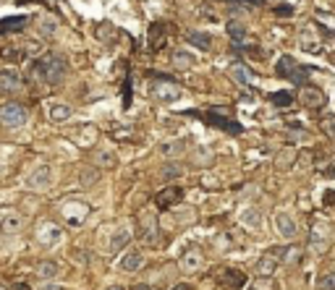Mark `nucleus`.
<instances>
[{
	"label": "nucleus",
	"mask_w": 335,
	"mask_h": 290,
	"mask_svg": "<svg viewBox=\"0 0 335 290\" xmlns=\"http://www.w3.org/2000/svg\"><path fill=\"white\" fill-rule=\"evenodd\" d=\"M65 74V58L58 53H44L32 63V76L42 84H58Z\"/></svg>",
	"instance_id": "1"
},
{
	"label": "nucleus",
	"mask_w": 335,
	"mask_h": 290,
	"mask_svg": "<svg viewBox=\"0 0 335 290\" xmlns=\"http://www.w3.org/2000/svg\"><path fill=\"white\" fill-rule=\"evenodd\" d=\"M275 74L280 79H288V81H294L299 86H304V81L309 79V68L306 65H299V60H294L291 55H283L275 65Z\"/></svg>",
	"instance_id": "2"
},
{
	"label": "nucleus",
	"mask_w": 335,
	"mask_h": 290,
	"mask_svg": "<svg viewBox=\"0 0 335 290\" xmlns=\"http://www.w3.org/2000/svg\"><path fill=\"white\" fill-rule=\"evenodd\" d=\"M152 81V97L160 100V102H175L181 97V86H178L170 76H160V74H149Z\"/></svg>",
	"instance_id": "3"
},
{
	"label": "nucleus",
	"mask_w": 335,
	"mask_h": 290,
	"mask_svg": "<svg viewBox=\"0 0 335 290\" xmlns=\"http://www.w3.org/2000/svg\"><path fill=\"white\" fill-rule=\"evenodd\" d=\"M189 115H191V118H202L205 123H210V126H215V128H220V131H226V133H241V131H243L241 123H236L233 118H226V115H222V110H217V107L207 110V113H196V110H191Z\"/></svg>",
	"instance_id": "4"
},
{
	"label": "nucleus",
	"mask_w": 335,
	"mask_h": 290,
	"mask_svg": "<svg viewBox=\"0 0 335 290\" xmlns=\"http://www.w3.org/2000/svg\"><path fill=\"white\" fill-rule=\"evenodd\" d=\"M27 123V107L21 102H6L0 105V126L6 128H18Z\"/></svg>",
	"instance_id": "5"
},
{
	"label": "nucleus",
	"mask_w": 335,
	"mask_h": 290,
	"mask_svg": "<svg viewBox=\"0 0 335 290\" xmlns=\"http://www.w3.org/2000/svg\"><path fill=\"white\" fill-rule=\"evenodd\" d=\"M21 89H24V81H21V74L16 68H0V94L13 97Z\"/></svg>",
	"instance_id": "6"
},
{
	"label": "nucleus",
	"mask_w": 335,
	"mask_h": 290,
	"mask_svg": "<svg viewBox=\"0 0 335 290\" xmlns=\"http://www.w3.org/2000/svg\"><path fill=\"white\" fill-rule=\"evenodd\" d=\"M283 254H285V249H275V251L262 254L259 261H257V275L259 277H273V272L278 270V264L283 261Z\"/></svg>",
	"instance_id": "7"
},
{
	"label": "nucleus",
	"mask_w": 335,
	"mask_h": 290,
	"mask_svg": "<svg viewBox=\"0 0 335 290\" xmlns=\"http://www.w3.org/2000/svg\"><path fill=\"white\" fill-rule=\"evenodd\" d=\"M165 42H168V24L165 21H152L149 32H147V47L152 53H158Z\"/></svg>",
	"instance_id": "8"
},
{
	"label": "nucleus",
	"mask_w": 335,
	"mask_h": 290,
	"mask_svg": "<svg viewBox=\"0 0 335 290\" xmlns=\"http://www.w3.org/2000/svg\"><path fill=\"white\" fill-rule=\"evenodd\" d=\"M181 199H184V188L181 186H168V188H163L158 196H154V207H158V209H170V207H178Z\"/></svg>",
	"instance_id": "9"
},
{
	"label": "nucleus",
	"mask_w": 335,
	"mask_h": 290,
	"mask_svg": "<svg viewBox=\"0 0 335 290\" xmlns=\"http://www.w3.org/2000/svg\"><path fill=\"white\" fill-rule=\"evenodd\" d=\"M37 240L42 243V246H55V243L63 240V230H60L58 225H53V222H39Z\"/></svg>",
	"instance_id": "10"
},
{
	"label": "nucleus",
	"mask_w": 335,
	"mask_h": 290,
	"mask_svg": "<svg viewBox=\"0 0 335 290\" xmlns=\"http://www.w3.org/2000/svg\"><path fill=\"white\" fill-rule=\"evenodd\" d=\"M60 209H63V220L69 222V225H79L89 214V204H81V202H65Z\"/></svg>",
	"instance_id": "11"
},
{
	"label": "nucleus",
	"mask_w": 335,
	"mask_h": 290,
	"mask_svg": "<svg viewBox=\"0 0 335 290\" xmlns=\"http://www.w3.org/2000/svg\"><path fill=\"white\" fill-rule=\"evenodd\" d=\"M202 264H205V256L199 251V246L184 249V254H181V270L184 272H196V270H202Z\"/></svg>",
	"instance_id": "12"
},
{
	"label": "nucleus",
	"mask_w": 335,
	"mask_h": 290,
	"mask_svg": "<svg viewBox=\"0 0 335 290\" xmlns=\"http://www.w3.org/2000/svg\"><path fill=\"white\" fill-rule=\"evenodd\" d=\"M50 181H53V167L50 165H37L27 178V186L29 188H48Z\"/></svg>",
	"instance_id": "13"
},
{
	"label": "nucleus",
	"mask_w": 335,
	"mask_h": 290,
	"mask_svg": "<svg viewBox=\"0 0 335 290\" xmlns=\"http://www.w3.org/2000/svg\"><path fill=\"white\" fill-rule=\"evenodd\" d=\"M299 100H301L306 107H311V110H317V107H322V105L327 102V97H325V92H322V89L311 86V84H304V89H301Z\"/></svg>",
	"instance_id": "14"
},
{
	"label": "nucleus",
	"mask_w": 335,
	"mask_h": 290,
	"mask_svg": "<svg viewBox=\"0 0 335 290\" xmlns=\"http://www.w3.org/2000/svg\"><path fill=\"white\" fill-rule=\"evenodd\" d=\"M139 222H142V230H139L142 240L144 243H154V240H158V217H154L152 212H144L139 217Z\"/></svg>",
	"instance_id": "15"
},
{
	"label": "nucleus",
	"mask_w": 335,
	"mask_h": 290,
	"mask_svg": "<svg viewBox=\"0 0 335 290\" xmlns=\"http://www.w3.org/2000/svg\"><path fill=\"white\" fill-rule=\"evenodd\" d=\"M220 285H226V287H231V290H241L243 285H247V275H243L241 270H222L220 272Z\"/></svg>",
	"instance_id": "16"
},
{
	"label": "nucleus",
	"mask_w": 335,
	"mask_h": 290,
	"mask_svg": "<svg viewBox=\"0 0 335 290\" xmlns=\"http://www.w3.org/2000/svg\"><path fill=\"white\" fill-rule=\"evenodd\" d=\"M34 275H37L42 282H50V280H55V277L60 275V267H58L55 261H50V259H44V261H39V264H37Z\"/></svg>",
	"instance_id": "17"
},
{
	"label": "nucleus",
	"mask_w": 335,
	"mask_h": 290,
	"mask_svg": "<svg viewBox=\"0 0 335 290\" xmlns=\"http://www.w3.org/2000/svg\"><path fill=\"white\" fill-rule=\"evenodd\" d=\"M29 24L27 16H8V18H0V34H13V32H21Z\"/></svg>",
	"instance_id": "18"
},
{
	"label": "nucleus",
	"mask_w": 335,
	"mask_h": 290,
	"mask_svg": "<svg viewBox=\"0 0 335 290\" xmlns=\"http://www.w3.org/2000/svg\"><path fill=\"white\" fill-rule=\"evenodd\" d=\"M21 228H24V217H21V214H13V212H8V214H3V217H0V230H3V233L13 235V233H18Z\"/></svg>",
	"instance_id": "19"
},
{
	"label": "nucleus",
	"mask_w": 335,
	"mask_h": 290,
	"mask_svg": "<svg viewBox=\"0 0 335 290\" xmlns=\"http://www.w3.org/2000/svg\"><path fill=\"white\" fill-rule=\"evenodd\" d=\"M131 243V233L126 230V228H118L116 233H113V238H110V246H107V251L110 254H118V251H123L126 246Z\"/></svg>",
	"instance_id": "20"
},
{
	"label": "nucleus",
	"mask_w": 335,
	"mask_h": 290,
	"mask_svg": "<svg viewBox=\"0 0 335 290\" xmlns=\"http://www.w3.org/2000/svg\"><path fill=\"white\" fill-rule=\"evenodd\" d=\"M142 264H144V256L139 251H126L121 256V270L123 272H137V270H142Z\"/></svg>",
	"instance_id": "21"
},
{
	"label": "nucleus",
	"mask_w": 335,
	"mask_h": 290,
	"mask_svg": "<svg viewBox=\"0 0 335 290\" xmlns=\"http://www.w3.org/2000/svg\"><path fill=\"white\" fill-rule=\"evenodd\" d=\"M275 225H278V233L283 238H296V222L288 217V214H278L275 217Z\"/></svg>",
	"instance_id": "22"
},
{
	"label": "nucleus",
	"mask_w": 335,
	"mask_h": 290,
	"mask_svg": "<svg viewBox=\"0 0 335 290\" xmlns=\"http://www.w3.org/2000/svg\"><path fill=\"white\" fill-rule=\"evenodd\" d=\"M74 115V110H71V105H63V102H55L53 107H50V120L53 123H63V120H69Z\"/></svg>",
	"instance_id": "23"
},
{
	"label": "nucleus",
	"mask_w": 335,
	"mask_h": 290,
	"mask_svg": "<svg viewBox=\"0 0 335 290\" xmlns=\"http://www.w3.org/2000/svg\"><path fill=\"white\" fill-rule=\"evenodd\" d=\"M186 39H189V44H194V47H199V50H210L212 47V37L205 34V32H189Z\"/></svg>",
	"instance_id": "24"
},
{
	"label": "nucleus",
	"mask_w": 335,
	"mask_h": 290,
	"mask_svg": "<svg viewBox=\"0 0 335 290\" xmlns=\"http://www.w3.org/2000/svg\"><path fill=\"white\" fill-rule=\"evenodd\" d=\"M79 181H81V186H95L97 181H100V170L97 167H84L81 173H79Z\"/></svg>",
	"instance_id": "25"
},
{
	"label": "nucleus",
	"mask_w": 335,
	"mask_h": 290,
	"mask_svg": "<svg viewBox=\"0 0 335 290\" xmlns=\"http://www.w3.org/2000/svg\"><path fill=\"white\" fill-rule=\"evenodd\" d=\"M228 34H231L236 47H238V44H243V39H247V29H243L238 21H231V24H228Z\"/></svg>",
	"instance_id": "26"
},
{
	"label": "nucleus",
	"mask_w": 335,
	"mask_h": 290,
	"mask_svg": "<svg viewBox=\"0 0 335 290\" xmlns=\"http://www.w3.org/2000/svg\"><path fill=\"white\" fill-rule=\"evenodd\" d=\"M267 100H270L275 107H291L294 105V94L291 92H273Z\"/></svg>",
	"instance_id": "27"
},
{
	"label": "nucleus",
	"mask_w": 335,
	"mask_h": 290,
	"mask_svg": "<svg viewBox=\"0 0 335 290\" xmlns=\"http://www.w3.org/2000/svg\"><path fill=\"white\" fill-rule=\"evenodd\" d=\"M241 222H243L247 228H259V225H262V214H259L257 209H247V212L241 214Z\"/></svg>",
	"instance_id": "28"
},
{
	"label": "nucleus",
	"mask_w": 335,
	"mask_h": 290,
	"mask_svg": "<svg viewBox=\"0 0 335 290\" xmlns=\"http://www.w3.org/2000/svg\"><path fill=\"white\" fill-rule=\"evenodd\" d=\"M0 55H3L6 60H24L27 50L21 47V44H18V47H0Z\"/></svg>",
	"instance_id": "29"
},
{
	"label": "nucleus",
	"mask_w": 335,
	"mask_h": 290,
	"mask_svg": "<svg viewBox=\"0 0 335 290\" xmlns=\"http://www.w3.org/2000/svg\"><path fill=\"white\" fill-rule=\"evenodd\" d=\"M191 63H194V55L186 53V50H178V53L173 55V65H175V68H189Z\"/></svg>",
	"instance_id": "30"
},
{
	"label": "nucleus",
	"mask_w": 335,
	"mask_h": 290,
	"mask_svg": "<svg viewBox=\"0 0 335 290\" xmlns=\"http://www.w3.org/2000/svg\"><path fill=\"white\" fill-rule=\"evenodd\" d=\"M95 32H97V39H100V42H113L110 37H116V27L107 24V21H105V24H97Z\"/></svg>",
	"instance_id": "31"
},
{
	"label": "nucleus",
	"mask_w": 335,
	"mask_h": 290,
	"mask_svg": "<svg viewBox=\"0 0 335 290\" xmlns=\"http://www.w3.org/2000/svg\"><path fill=\"white\" fill-rule=\"evenodd\" d=\"M231 76H233L238 84H252V74H249V68H243V65H233Z\"/></svg>",
	"instance_id": "32"
},
{
	"label": "nucleus",
	"mask_w": 335,
	"mask_h": 290,
	"mask_svg": "<svg viewBox=\"0 0 335 290\" xmlns=\"http://www.w3.org/2000/svg\"><path fill=\"white\" fill-rule=\"evenodd\" d=\"M95 162H97L100 167H113V165H116V154H113V152H97V154H95Z\"/></svg>",
	"instance_id": "33"
},
{
	"label": "nucleus",
	"mask_w": 335,
	"mask_h": 290,
	"mask_svg": "<svg viewBox=\"0 0 335 290\" xmlns=\"http://www.w3.org/2000/svg\"><path fill=\"white\" fill-rule=\"evenodd\" d=\"M317 290H335V272H325L317 280Z\"/></svg>",
	"instance_id": "34"
},
{
	"label": "nucleus",
	"mask_w": 335,
	"mask_h": 290,
	"mask_svg": "<svg viewBox=\"0 0 335 290\" xmlns=\"http://www.w3.org/2000/svg\"><path fill=\"white\" fill-rule=\"evenodd\" d=\"M181 152H184V141H165L163 144V154H168V157H178Z\"/></svg>",
	"instance_id": "35"
},
{
	"label": "nucleus",
	"mask_w": 335,
	"mask_h": 290,
	"mask_svg": "<svg viewBox=\"0 0 335 290\" xmlns=\"http://www.w3.org/2000/svg\"><path fill=\"white\" fill-rule=\"evenodd\" d=\"M181 175V167H178L175 162H170L168 167H163V178H168V181H173V178Z\"/></svg>",
	"instance_id": "36"
},
{
	"label": "nucleus",
	"mask_w": 335,
	"mask_h": 290,
	"mask_svg": "<svg viewBox=\"0 0 335 290\" xmlns=\"http://www.w3.org/2000/svg\"><path fill=\"white\" fill-rule=\"evenodd\" d=\"M123 107L128 110L131 107V79L126 76V84H123Z\"/></svg>",
	"instance_id": "37"
},
{
	"label": "nucleus",
	"mask_w": 335,
	"mask_h": 290,
	"mask_svg": "<svg viewBox=\"0 0 335 290\" xmlns=\"http://www.w3.org/2000/svg\"><path fill=\"white\" fill-rule=\"evenodd\" d=\"M322 128L330 133V136H335V115H325L322 118Z\"/></svg>",
	"instance_id": "38"
},
{
	"label": "nucleus",
	"mask_w": 335,
	"mask_h": 290,
	"mask_svg": "<svg viewBox=\"0 0 335 290\" xmlns=\"http://www.w3.org/2000/svg\"><path fill=\"white\" fill-rule=\"evenodd\" d=\"M325 207H335V188H330V191H325Z\"/></svg>",
	"instance_id": "39"
},
{
	"label": "nucleus",
	"mask_w": 335,
	"mask_h": 290,
	"mask_svg": "<svg viewBox=\"0 0 335 290\" xmlns=\"http://www.w3.org/2000/svg\"><path fill=\"white\" fill-rule=\"evenodd\" d=\"M275 13H278V16H291L294 8H291V6H280V8H275Z\"/></svg>",
	"instance_id": "40"
},
{
	"label": "nucleus",
	"mask_w": 335,
	"mask_h": 290,
	"mask_svg": "<svg viewBox=\"0 0 335 290\" xmlns=\"http://www.w3.org/2000/svg\"><path fill=\"white\" fill-rule=\"evenodd\" d=\"M236 3H247V6H262L267 0H236Z\"/></svg>",
	"instance_id": "41"
},
{
	"label": "nucleus",
	"mask_w": 335,
	"mask_h": 290,
	"mask_svg": "<svg viewBox=\"0 0 335 290\" xmlns=\"http://www.w3.org/2000/svg\"><path fill=\"white\" fill-rule=\"evenodd\" d=\"M42 290H63V287L55 285V282H42Z\"/></svg>",
	"instance_id": "42"
},
{
	"label": "nucleus",
	"mask_w": 335,
	"mask_h": 290,
	"mask_svg": "<svg viewBox=\"0 0 335 290\" xmlns=\"http://www.w3.org/2000/svg\"><path fill=\"white\" fill-rule=\"evenodd\" d=\"M325 175H327V178H335V162H332V167L325 170Z\"/></svg>",
	"instance_id": "43"
},
{
	"label": "nucleus",
	"mask_w": 335,
	"mask_h": 290,
	"mask_svg": "<svg viewBox=\"0 0 335 290\" xmlns=\"http://www.w3.org/2000/svg\"><path fill=\"white\" fill-rule=\"evenodd\" d=\"M133 290H152L149 285H144V282H139V285H133Z\"/></svg>",
	"instance_id": "44"
},
{
	"label": "nucleus",
	"mask_w": 335,
	"mask_h": 290,
	"mask_svg": "<svg viewBox=\"0 0 335 290\" xmlns=\"http://www.w3.org/2000/svg\"><path fill=\"white\" fill-rule=\"evenodd\" d=\"M13 290H29V285H24V282H18V285H16Z\"/></svg>",
	"instance_id": "45"
},
{
	"label": "nucleus",
	"mask_w": 335,
	"mask_h": 290,
	"mask_svg": "<svg viewBox=\"0 0 335 290\" xmlns=\"http://www.w3.org/2000/svg\"><path fill=\"white\" fill-rule=\"evenodd\" d=\"M173 290H191V287H189V285H175Z\"/></svg>",
	"instance_id": "46"
},
{
	"label": "nucleus",
	"mask_w": 335,
	"mask_h": 290,
	"mask_svg": "<svg viewBox=\"0 0 335 290\" xmlns=\"http://www.w3.org/2000/svg\"><path fill=\"white\" fill-rule=\"evenodd\" d=\"M105 290H126V287H121V285H110V287H105Z\"/></svg>",
	"instance_id": "47"
},
{
	"label": "nucleus",
	"mask_w": 335,
	"mask_h": 290,
	"mask_svg": "<svg viewBox=\"0 0 335 290\" xmlns=\"http://www.w3.org/2000/svg\"><path fill=\"white\" fill-rule=\"evenodd\" d=\"M21 3H37V0H18V6H21Z\"/></svg>",
	"instance_id": "48"
},
{
	"label": "nucleus",
	"mask_w": 335,
	"mask_h": 290,
	"mask_svg": "<svg viewBox=\"0 0 335 290\" xmlns=\"http://www.w3.org/2000/svg\"><path fill=\"white\" fill-rule=\"evenodd\" d=\"M0 290H8V287H6V285H0Z\"/></svg>",
	"instance_id": "49"
},
{
	"label": "nucleus",
	"mask_w": 335,
	"mask_h": 290,
	"mask_svg": "<svg viewBox=\"0 0 335 290\" xmlns=\"http://www.w3.org/2000/svg\"><path fill=\"white\" fill-rule=\"evenodd\" d=\"M254 290H257V287H254Z\"/></svg>",
	"instance_id": "50"
}]
</instances>
